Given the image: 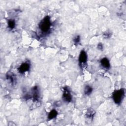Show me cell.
Returning <instances> with one entry per match:
<instances>
[{
	"mask_svg": "<svg viewBox=\"0 0 126 126\" xmlns=\"http://www.w3.org/2000/svg\"><path fill=\"white\" fill-rule=\"evenodd\" d=\"M52 23L50 17L48 15L45 16L39 23L38 28L41 32L43 33L48 32L51 27Z\"/></svg>",
	"mask_w": 126,
	"mask_h": 126,
	"instance_id": "cell-1",
	"label": "cell"
},
{
	"mask_svg": "<svg viewBox=\"0 0 126 126\" xmlns=\"http://www.w3.org/2000/svg\"><path fill=\"white\" fill-rule=\"evenodd\" d=\"M125 91L124 89L115 90L112 94V98L115 103L119 105L122 103L125 97Z\"/></svg>",
	"mask_w": 126,
	"mask_h": 126,
	"instance_id": "cell-2",
	"label": "cell"
},
{
	"mask_svg": "<svg viewBox=\"0 0 126 126\" xmlns=\"http://www.w3.org/2000/svg\"><path fill=\"white\" fill-rule=\"evenodd\" d=\"M88 56L87 53L84 50H82L79 54L78 57V62L81 67L84 66L87 63Z\"/></svg>",
	"mask_w": 126,
	"mask_h": 126,
	"instance_id": "cell-3",
	"label": "cell"
},
{
	"mask_svg": "<svg viewBox=\"0 0 126 126\" xmlns=\"http://www.w3.org/2000/svg\"><path fill=\"white\" fill-rule=\"evenodd\" d=\"M31 68V63L29 61L23 62L18 68V72L21 74H24L28 71Z\"/></svg>",
	"mask_w": 126,
	"mask_h": 126,
	"instance_id": "cell-4",
	"label": "cell"
},
{
	"mask_svg": "<svg viewBox=\"0 0 126 126\" xmlns=\"http://www.w3.org/2000/svg\"><path fill=\"white\" fill-rule=\"evenodd\" d=\"M63 99L65 102H70L72 100V95L69 89L67 87H64L63 88Z\"/></svg>",
	"mask_w": 126,
	"mask_h": 126,
	"instance_id": "cell-5",
	"label": "cell"
},
{
	"mask_svg": "<svg viewBox=\"0 0 126 126\" xmlns=\"http://www.w3.org/2000/svg\"><path fill=\"white\" fill-rule=\"evenodd\" d=\"M32 95H31V97H32L33 101H37L39 98V93L38 91V87L35 86H34L32 89Z\"/></svg>",
	"mask_w": 126,
	"mask_h": 126,
	"instance_id": "cell-6",
	"label": "cell"
},
{
	"mask_svg": "<svg viewBox=\"0 0 126 126\" xmlns=\"http://www.w3.org/2000/svg\"><path fill=\"white\" fill-rule=\"evenodd\" d=\"M100 63L101 66L106 69H108L110 67V61L106 57L102 58L100 61Z\"/></svg>",
	"mask_w": 126,
	"mask_h": 126,
	"instance_id": "cell-7",
	"label": "cell"
},
{
	"mask_svg": "<svg viewBox=\"0 0 126 126\" xmlns=\"http://www.w3.org/2000/svg\"><path fill=\"white\" fill-rule=\"evenodd\" d=\"M58 112L57 111V110L56 109H53L48 114V120H52L54 118H55L57 115H58Z\"/></svg>",
	"mask_w": 126,
	"mask_h": 126,
	"instance_id": "cell-8",
	"label": "cell"
},
{
	"mask_svg": "<svg viewBox=\"0 0 126 126\" xmlns=\"http://www.w3.org/2000/svg\"><path fill=\"white\" fill-rule=\"evenodd\" d=\"M93 91V88L90 85H86L84 88V94L86 95H90Z\"/></svg>",
	"mask_w": 126,
	"mask_h": 126,
	"instance_id": "cell-9",
	"label": "cell"
},
{
	"mask_svg": "<svg viewBox=\"0 0 126 126\" xmlns=\"http://www.w3.org/2000/svg\"><path fill=\"white\" fill-rule=\"evenodd\" d=\"M95 114V111L94 109H90L89 110H87L86 114V116L87 117L89 118H93L94 115Z\"/></svg>",
	"mask_w": 126,
	"mask_h": 126,
	"instance_id": "cell-10",
	"label": "cell"
},
{
	"mask_svg": "<svg viewBox=\"0 0 126 126\" xmlns=\"http://www.w3.org/2000/svg\"><path fill=\"white\" fill-rule=\"evenodd\" d=\"M7 25L8 28L10 30H13L15 27V21L14 19H9L8 20Z\"/></svg>",
	"mask_w": 126,
	"mask_h": 126,
	"instance_id": "cell-11",
	"label": "cell"
},
{
	"mask_svg": "<svg viewBox=\"0 0 126 126\" xmlns=\"http://www.w3.org/2000/svg\"><path fill=\"white\" fill-rule=\"evenodd\" d=\"M73 40V42H74V43L75 45H77L78 44H79V43L80 42V35H77L75 36L74 37Z\"/></svg>",
	"mask_w": 126,
	"mask_h": 126,
	"instance_id": "cell-12",
	"label": "cell"
},
{
	"mask_svg": "<svg viewBox=\"0 0 126 126\" xmlns=\"http://www.w3.org/2000/svg\"><path fill=\"white\" fill-rule=\"evenodd\" d=\"M111 34L110 33V32L106 31L105 32L103 33V36L105 38H107L110 37L111 36Z\"/></svg>",
	"mask_w": 126,
	"mask_h": 126,
	"instance_id": "cell-13",
	"label": "cell"
},
{
	"mask_svg": "<svg viewBox=\"0 0 126 126\" xmlns=\"http://www.w3.org/2000/svg\"><path fill=\"white\" fill-rule=\"evenodd\" d=\"M97 49L99 50H103V44L101 43H99L97 44Z\"/></svg>",
	"mask_w": 126,
	"mask_h": 126,
	"instance_id": "cell-14",
	"label": "cell"
}]
</instances>
